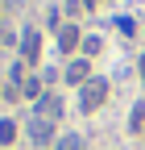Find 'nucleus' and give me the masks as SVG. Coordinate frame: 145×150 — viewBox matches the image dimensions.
Masks as SVG:
<instances>
[{
    "label": "nucleus",
    "mask_w": 145,
    "mask_h": 150,
    "mask_svg": "<svg viewBox=\"0 0 145 150\" xmlns=\"http://www.w3.org/2000/svg\"><path fill=\"white\" fill-rule=\"evenodd\" d=\"M104 96H108V79L91 75V79L79 88V108H83V112H96V108L104 104Z\"/></svg>",
    "instance_id": "f257e3e1"
},
{
    "label": "nucleus",
    "mask_w": 145,
    "mask_h": 150,
    "mask_svg": "<svg viewBox=\"0 0 145 150\" xmlns=\"http://www.w3.org/2000/svg\"><path fill=\"white\" fill-rule=\"evenodd\" d=\"M25 134L33 138V146H50V138H54V121H46V117H29Z\"/></svg>",
    "instance_id": "f03ea898"
},
{
    "label": "nucleus",
    "mask_w": 145,
    "mask_h": 150,
    "mask_svg": "<svg viewBox=\"0 0 145 150\" xmlns=\"http://www.w3.org/2000/svg\"><path fill=\"white\" fill-rule=\"evenodd\" d=\"M38 54H42V33L25 29L21 33V63H38Z\"/></svg>",
    "instance_id": "7ed1b4c3"
},
{
    "label": "nucleus",
    "mask_w": 145,
    "mask_h": 150,
    "mask_svg": "<svg viewBox=\"0 0 145 150\" xmlns=\"http://www.w3.org/2000/svg\"><path fill=\"white\" fill-rule=\"evenodd\" d=\"M33 117H46V121L58 125V117H62V100L54 96V92H46V96L38 100V112H33Z\"/></svg>",
    "instance_id": "20e7f679"
},
{
    "label": "nucleus",
    "mask_w": 145,
    "mask_h": 150,
    "mask_svg": "<svg viewBox=\"0 0 145 150\" xmlns=\"http://www.w3.org/2000/svg\"><path fill=\"white\" fill-rule=\"evenodd\" d=\"M62 79H66V83H75V88H83L87 79H91V67H87V59H75V63H66Z\"/></svg>",
    "instance_id": "39448f33"
},
{
    "label": "nucleus",
    "mask_w": 145,
    "mask_h": 150,
    "mask_svg": "<svg viewBox=\"0 0 145 150\" xmlns=\"http://www.w3.org/2000/svg\"><path fill=\"white\" fill-rule=\"evenodd\" d=\"M79 38H83V33H79L75 25H62V29H58V50H62V54H70V50L79 46Z\"/></svg>",
    "instance_id": "423d86ee"
},
{
    "label": "nucleus",
    "mask_w": 145,
    "mask_h": 150,
    "mask_svg": "<svg viewBox=\"0 0 145 150\" xmlns=\"http://www.w3.org/2000/svg\"><path fill=\"white\" fill-rule=\"evenodd\" d=\"M13 142H17V121L0 117V146H13Z\"/></svg>",
    "instance_id": "0eeeda50"
},
{
    "label": "nucleus",
    "mask_w": 145,
    "mask_h": 150,
    "mask_svg": "<svg viewBox=\"0 0 145 150\" xmlns=\"http://www.w3.org/2000/svg\"><path fill=\"white\" fill-rule=\"evenodd\" d=\"M129 129L137 134V129H145V104H133V112H129Z\"/></svg>",
    "instance_id": "6e6552de"
},
{
    "label": "nucleus",
    "mask_w": 145,
    "mask_h": 150,
    "mask_svg": "<svg viewBox=\"0 0 145 150\" xmlns=\"http://www.w3.org/2000/svg\"><path fill=\"white\" fill-rule=\"evenodd\" d=\"M79 146H83V142H79V134H66V138L58 142V150H79Z\"/></svg>",
    "instance_id": "1a4fd4ad"
},
{
    "label": "nucleus",
    "mask_w": 145,
    "mask_h": 150,
    "mask_svg": "<svg viewBox=\"0 0 145 150\" xmlns=\"http://www.w3.org/2000/svg\"><path fill=\"white\" fill-rule=\"evenodd\" d=\"M8 42H13V29H8V25H0V46H8Z\"/></svg>",
    "instance_id": "9d476101"
},
{
    "label": "nucleus",
    "mask_w": 145,
    "mask_h": 150,
    "mask_svg": "<svg viewBox=\"0 0 145 150\" xmlns=\"http://www.w3.org/2000/svg\"><path fill=\"white\" fill-rule=\"evenodd\" d=\"M83 8H96V0H83Z\"/></svg>",
    "instance_id": "9b49d317"
}]
</instances>
